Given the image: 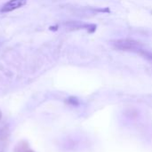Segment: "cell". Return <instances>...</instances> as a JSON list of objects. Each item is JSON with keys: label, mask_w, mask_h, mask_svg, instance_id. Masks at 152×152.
Wrapping results in <instances>:
<instances>
[{"label": "cell", "mask_w": 152, "mask_h": 152, "mask_svg": "<svg viewBox=\"0 0 152 152\" xmlns=\"http://www.w3.org/2000/svg\"><path fill=\"white\" fill-rule=\"evenodd\" d=\"M111 45L117 50L125 52H135L139 53L140 51L142 49V45L140 42L129 38L113 40L111 41Z\"/></svg>", "instance_id": "obj_1"}, {"label": "cell", "mask_w": 152, "mask_h": 152, "mask_svg": "<svg viewBox=\"0 0 152 152\" xmlns=\"http://www.w3.org/2000/svg\"><path fill=\"white\" fill-rule=\"evenodd\" d=\"M28 0H9L5 4H3V6L0 9L1 12H10L16 9H19L22 6H24L27 4Z\"/></svg>", "instance_id": "obj_2"}, {"label": "cell", "mask_w": 152, "mask_h": 152, "mask_svg": "<svg viewBox=\"0 0 152 152\" xmlns=\"http://www.w3.org/2000/svg\"><path fill=\"white\" fill-rule=\"evenodd\" d=\"M142 56H143L144 58H146V59H149V60H151L152 61V53L151 52H150L149 50H145V49H142L141 51H140V53H139Z\"/></svg>", "instance_id": "obj_3"}, {"label": "cell", "mask_w": 152, "mask_h": 152, "mask_svg": "<svg viewBox=\"0 0 152 152\" xmlns=\"http://www.w3.org/2000/svg\"><path fill=\"white\" fill-rule=\"evenodd\" d=\"M23 152H34V151H23Z\"/></svg>", "instance_id": "obj_4"}, {"label": "cell", "mask_w": 152, "mask_h": 152, "mask_svg": "<svg viewBox=\"0 0 152 152\" xmlns=\"http://www.w3.org/2000/svg\"><path fill=\"white\" fill-rule=\"evenodd\" d=\"M1 118H2V113H1V111H0V119H1Z\"/></svg>", "instance_id": "obj_5"}]
</instances>
